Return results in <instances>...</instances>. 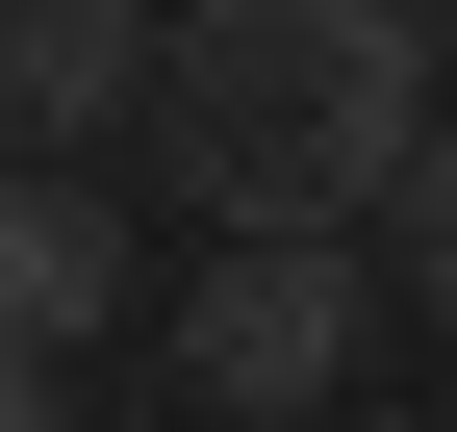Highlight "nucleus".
Returning a JSON list of instances; mask_svg holds the SVG:
<instances>
[{"instance_id": "obj_1", "label": "nucleus", "mask_w": 457, "mask_h": 432, "mask_svg": "<svg viewBox=\"0 0 457 432\" xmlns=\"http://www.w3.org/2000/svg\"><path fill=\"white\" fill-rule=\"evenodd\" d=\"M432 128H457L432 0H179V77H153V179L204 229H381Z\"/></svg>"}, {"instance_id": "obj_2", "label": "nucleus", "mask_w": 457, "mask_h": 432, "mask_svg": "<svg viewBox=\"0 0 457 432\" xmlns=\"http://www.w3.org/2000/svg\"><path fill=\"white\" fill-rule=\"evenodd\" d=\"M179 407H228V432L356 407V229H228L179 280Z\"/></svg>"}, {"instance_id": "obj_3", "label": "nucleus", "mask_w": 457, "mask_h": 432, "mask_svg": "<svg viewBox=\"0 0 457 432\" xmlns=\"http://www.w3.org/2000/svg\"><path fill=\"white\" fill-rule=\"evenodd\" d=\"M0 331H26V382H77V356L128 331V204H102L77 153H26V204H0Z\"/></svg>"}, {"instance_id": "obj_4", "label": "nucleus", "mask_w": 457, "mask_h": 432, "mask_svg": "<svg viewBox=\"0 0 457 432\" xmlns=\"http://www.w3.org/2000/svg\"><path fill=\"white\" fill-rule=\"evenodd\" d=\"M153 77H179L153 0H0V102H26V153H102Z\"/></svg>"}, {"instance_id": "obj_5", "label": "nucleus", "mask_w": 457, "mask_h": 432, "mask_svg": "<svg viewBox=\"0 0 457 432\" xmlns=\"http://www.w3.org/2000/svg\"><path fill=\"white\" fill-rule=\"evenodd\" d=\"M381 280H407V331H457V128L407 153V204H381Z\"/></svg>"}, {"instance_id": "obj_6", "label": "nucleus", "mask_w": 457, "mask_h": 432, "mask_svg": "<svg viewBox=\"0 0 457 432\" xmlns=\"http://www.w3.org/2000/svg\"><path fill=\"white\" fill-rule=\"evenodd\" d=\"M432 26H457V0H432Z\"/></svg>"}]
</instances>
